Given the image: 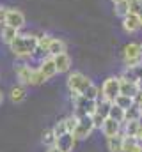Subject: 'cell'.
<instances>
[{"mask_svg": "<svg viewBox=\"0 0 142 152\" xmlns=\"http://www.w3.org/2000/svg\"><path fill=\"white\" fill-rule=\"evenodd\" d=\"M37 48V36L34 34H18V37L9 44V50L18 58H32Z\"/></svg>", "mask_w": 142, "mask_h": 152, "instance_id": "6da1fadb", "label": "cell"}, {"mask_svg": "<svg viewBox=\"0 0 142 152\" xmlns=\"http://www.w3.org/2000/svg\"><path fill=\"white\" fill-rule=\"evenodd\" d=\"M91 85H92V81L84 73H80V71H73L68 76V88H70V92H71V99L82 96Z\"/></svg>", "mask_w": 142, "mask_h": 152, "instance_id": "7a4b0ae2", "label": "cell"}, {"mask_svg": "<svg viewBox=\"0 0 142 152\" xmlns=\"http://www.w3.org/2000/svg\"><path fill=\"white\" fill-rule=\"evenodd\" d=\"M73 115L75 117H85V115H94L96 113V108H98V101L94 99H87L84 96H78L73 99Z\"/></svg>", "mask_w": 142, "mask_h": 152, "instance_id": "3957f363", "label": "cell"}, {"mask_svg": "<svg viewBox=\"0 0 142 152\" xmlns=\"http://www.w3.org/2000/svg\"><path fill=\"white\" fill-rule=\"evenodd\" d=\"M123 62L126 67L142 64V44L141 42H130L123 50Z\"/></svg>", "mask_w": 142, "mask_h": 152, "instance_id": "277c9868", "label": "cell"}, {"mask_svg": "<svg viewBox=\"0 0 142 152\" xmlns=\"http://www.w3.org/2000/svg\"><path fill=\"white\" fill-rule=\"evenodd\" d=\"M119 94H121V78L119 76L106 78L103 81V85H101V99H106V101L114 103Z\"/></svg>", "mask_w": 142, "mask_h": 152, "instance_id": "5b68a950", "label": "cell"}, {"mask_svg": "<svg viewBox=\"0 0 142 152\" xmlns=\"http://www.w3.org/2000/svg\"><path fill=\"white\" fill-rule=\"evenodd\" d=\"M94 120H92V115H85V117H80L78 122H76V127L73 129V134L76 140H85L87 136L92 134L94 131Z\"/></svg>", "mask_w": 142, "mask_h": 152, "instance_id": "8992f818", "label": "cell"}, {"mask_svg": "<svg viewBox=\"0 0 142 152\" xmlns=\"http://www.w3.org/2000/svg\"><path fill=\"white\" fill-rule=\"evenodd\" d=\"M4 25H9V27H13L16 30H21L25 27V14L20 9H9Z\"/></svg>", "mask_w": 142, "mask_h": 152, "instance_id": "52a82bcc", "label": "cell"}, {"mask_svg": "<svg viewBox=\"0 0 142 152\" xmlns=\"http://www.w3.org/2000/svg\"><path fill=\"white\" fill-rule=\"evenodd\" d=\"M142 28V18L135 12H130L123 18V30L126 34H135Z\"/></svg>", "mask_w": 142, "mask_h": 152, "instance_id": "ba28073f", "label": "cell"}, {"mask_svg": "<svg viewBox=\"0 0 142 152\" xmlns=\"http://www.w3.org/2000/svg\"><path fill=\"white\" fill-rule=\"evenodd\" d=\"M101 133L105 134L106 138L123 133V122H119V120H115V118H112V117H106L105 122H103V126H101Z\"/></svg>", "mask_w": 142, "mask_h": 152, "instance_id": "9c48e42d", "label": "cell"}, {"mask_svg": "<svg viewBox=\"0 0 142 152\" xmlns=\"http://www.w3.org/2000/svg\"><path fill=\"white\" fill-rule=\"evenodd\" d=\"M76 138H75V134L68 131V133H64L62 136H59L57 138V142H55V145L61 149L62 152H73L75 151V145H76Z\"/></svg>", "mask_w": 142, "mask_h": 152, "instance_id": "30bf717a", "label": "cell"}, {"mask_svg": "<svg viewBox=\"0 0 142 152\" xmlns=\"http://www.w3.org/2000/svg\"><path fill=\"white\" fill-rule=\"evenodd\" d=\"M39 71L43 73L44 80H52L53 76L57 75L59 71H57V66H55L53 57H46L44 60H41V62H39Z\"/></svg>", "mask_w": 142, "mask_h": 152, "instance_id": "8fae6325", "label": "cell"}, {"mask_svg": "<svg viewBox=\"0 0 142 152\" xmlns=\"http://www.w3.org/2000/svg\"><path fill=\"white\" fill-rule=\"evenodd\" d=\"M34 67L29 66V64H18L16 66V76L20 80V85H30V76H32Z\"/></svg>", "mask_w": 142, "mask_h": 152, "instance_id": "7c38bea8", "label": "cell"}, {"mask_svg": "<svg viewBox=\"0 0 142 152\" xmlns=\"http://www.w3.org/2000/svg\"><path fill=\"white\" fill-rule=\"evenodd\" d=\"M121 78V94H124V96H130V97H135L137 94H139V83L137 81H132V80H126V78H123V76H119Z\"/></svg>", "mask_w": 142, "mask_h": 152, "instance_id": "4fadbf2b", "label": "cell"}, {"mask_svg": "<svg viewBox=\"0 0 142 152\" xmlns=\"http://www.w3.org/2000/svg\"><path fill=\"white\" fill-rule=\"evenodd\" d=\"M53 60H55V66H57V71L59 73H70L71 69V57L64 51V53H59V55H55L53 57Z\"/></svg>", "mask_w": 142, "mask_h": 152, "instance_id": "5bb4252c", "label": "cell"}, {"mask_svg": "<svg viewBox=\"0 0 142 152\" xmlns=\"http://www.w3.org/2000/svg\"><path fill=\"white\" fill-rule=\"evenodd\" d=\"M18 34H20V30L13 28V27H9V25H2V27H0V41H2L4 44H7V46L18 37Z\"/></svg>", "mask_w": 142, "mask_h": 152, "instance_id": "9a60e30c", "label": "cell"}, {"mask_svg": "<svg viewBox=\"0 0 142 152\" xmlns=\"http://www.w3.org/2000/svg\"><path fill=\"white\" fill-rule=\"evenodd\" d=\"M123 145H124V133L106 138V149L110 152H123Z\"/></svg>", "mask_w": 142, "mask_h": 152, "instance_id": "2e32d148", "label": "cell"}, {"mask_svg": "<svg viewBox=\"0 0 142 152\" xmlns=\"http://www.w3.org/2000/svg\"><path fill=\"white\" fill-rule=\"evenodd\" d=\"M123 78H126V80H132V81H137V83H139V80L142 78V64L124 67V71H123Z\"/></svg>", "mask_w": 142, "mask_h": 152, "instance_id": "e0dca14e", "label": "cell"}, {"mask_svg": "<svg viewBox=\"0 0 142 152\" xmlns=\"http://www.w3.org/2000/svg\"><path fill=\"white\" fill-rule=\"evenodd\" d=\"M64 51H66V42H64L62 39H59V37L52 39V42H50V46H48V53H50V57H55V55L64 53Z\"/></svg>", "mask_w": 142, "mask_h": 152, "instance_id": "ac0fdd59", "label": "cell"}, {"mask_svg": "<svg viewBox=\"0 0 142 152\" xmlns=\"http://www.w3.org/2000/svg\"><path fill=\"white\" fill-rule=\"evenodd\" d=\"M141 120H128L123 124V133L124 136H137L139 129H141Z\"/></svg>", "mask_w": 142, "mask_h": 152, "instance_id": "d6986e66", "label": "cell"}, {"mask_svg": "<svg viewBox=\"0 0 142 152\" xmlns=\"http://www.w3.org/2000/svg\"><path fill=\"white\" fill-rule=\"evenodd\" d=\"M128 120H142V108L137 103L124 112V122H128Z\"/></svg>", "mask_w": 142, "mask_h": 152, "instance_id": "ffe728a7", "label": "cell"}, {"mask_svg": "<svg viewBox=\"0 0 142 152\" xmlns=\"http://www.w3.org/2000/svg\"><path fill=\"white\" fill-rule=\"evenodd\" d=\"M27 97V90L23 85H18V87H13L11 88V101L13 103H23Z\"/></svg>", "mask_w": 142, "mask_h": 152, "instance_id": "44dd1931", "label": "cell"}, {"mask_svg": "<svg viewBox=\"0 0 142 152\" xmlns=\"http://www.w3.org/2000/svg\"><path fill=\"white\" fill-rule=\"evenodd\" d=\"M114 12L119 18H124L126 14H130V0H123V2L114 4Z\"/></svg>", "mask_w": 142, "mask_h": 152, "instance_id": "7402d4cb", "label": "cell"}, {"mask_svg": "<svg viewBox=\"0 0 142 152\" xmlns=\"http://www.w3.org/2000/svg\"><path fill=\"white\" fill-rule=\"evenodd\" d=\"M124 108H121L119 104H115V103H112V106H110V113L108 117H112V118H115V120H119V122H123L124 124Z\"/></svg>", "mask_w": 142, "mask_h": 152, "instance_id": "603a6c76", "label": "cell"}, {"mask_svg": "<svg viewBox=\"0 0 142 152\" xmlns=\"http://www.w3.org/2000/svg\"><path fill=\"white\" fill-rule=\"evenodd\" d=\"M115 104H119L121 108H124V110H128L130 106H133L135 104V99L133 97H130V96H124V94H119L117 97H115V101H114Z\"/></svg>", "mask_w": 142, "mask_h": 152, "instance_id": "cb8c5ba5", "label": "cell"}, {"mask_svg": "<svg viewBox=\"0 0 142 152\" xmlns=\"http://www.w3.org/2000/svg\"><path fill=\"white\" fill-rule=\"evenodd\" d=\"M82 96H84V97H87V99L100 101V99H101V88H98V87L92 83V85H91V87H89V88H87L84 94H82Z\"/></svg>", "mask_w": 142, "mask_h": 152, "instance_id": "d4e9b609", "label": "cell"}, {"mask_svg": "<svg viewBox=\"0 0 142 152\" xmlns=\"http://www.w3.org/2000/svg\"><path fill=\"white\" fill-rule=\"evenodd\" d=\"M43 143L46 145V147H52V145H55V142H57V136H55V133H53V129L50 127V129H44L43 131Z\"/></svg>", "mask_w": 142, "mask_h": 152, "instance_id": "484cf974", "label": "cell"}, {"mask_svg": "<svg viewBox=\"0 0 142 152\" xmlns=\"http://www.w3.org/2000/svg\"><path fill=\"white\" fill-rule=\"evenodd\" d=\"M110 106H112V103H110V101H106V99H100V101H98L96 113L106 118V117H108V113H110Z\"/></svg>", "mask_w": 142, "mask_h": 152, "instance_id": "4316f807", "label": "cell"}, {"mask_svg": "<svg viewBox=\"0 0 142 152\" xmlns=\"http://www.w3.org/2000/svg\"><path fill=\"white\" fill-rule=\"evenodd\" d=\"M141 142L137 140V136H124V145H123V152H133V149L139 145Z\"/></svg>", "mask_w": 142, "mask_h": 152, "instance_id": "83f0119b", "label": "cell"}, {"mask_svg": "<svg viewBox=\"0 0 142 152\" xmlns=\"http://www.w3.org/2000/svg\"><path fill=\"white\" fill-rule=\"evenodd\" d=\"M52 129H53V133H55V136H57V138H59V136H62L64 133H68V126H66V118H62V120H59V122H57V124H55V126H53Z\"/></svg>", "mask_w": 142, "mask_h": 152, "instance_id": "f1b7e54d", "label": "cell"}, {"mask_svg": "<svg viewBox=\"0 0 142 152\" xmlns=\"http://www.w3.org/2000/svg\"><path fill=\"white\" fill-rule=\"evenodd\" d=\"M43 81H46V80H44V76H43V73L39 71V67H34L32 76H30V85H41Z\"/></svg>", "mask_w": 142, "mask_h": 152, "instance_id": "f546056e", "label": "cell"}, {"mask_svg": "<svg viewBox=\"0 0 142 152\" xmlns=\"http://www.w3.org/2000/svg\"><path fill=\"white\" fill-rule=\"evenodd\" d=\"M52 39H53V37H52L50 34H41V36H37V46H41V48L48 50V46H50Z\"/></svg>", "mask_w": 142, "mask_h": 152, "instance_id": "4dcf8cb0", "label": "cell"}, {"mask_svg": "<svg viewBox=\"0 0 142 152\" xmlns=\"http://www.w3.org/2000/svg\"><path fill=\"white\" fill-rule=\"evenodd\" d=\"M76 122H78V117H75V115L66 117V126H68V131H71V133H73V129L76 127Z\"/></svg>", "mask_w": 142, "mask_h": 152, "instance_id": "1f68e13d", "label": "cell"}, {"mask_svg": "<svg viewBox=\"0 0 142 152\" xmlns=\"http://www.w3.org/2000/svg\"><path fill=\"white\" fill-rule=\"evenodd\" d=\"M92 120H94V127H96V129H101V126H103V122H105V117L94 113L92 115Z\"/></svg>", "mask_w": 142, "mask_h": 152, "instance_id": "d6a6232c", "label": "cell"}, {"mask_svg": "<svg viewBox=\"0 0 142 152\" xmlns=\"http://www.w3.org/2000/svg\"><path fill=\"white\" fill-rule=\"evenodd\" d=\"M7 11H9V7H5V5H0V21H2V23L5 21V16H7Z\"/></svg>", "mask_w": 142, "mask_h": 152, "instance_id": "836d02e7", "label": "cell"}, {"mask_svg": "<svg viewBox=\"0 0 142 152\" xmlns=\"http://www.w3.org/2000/svg\"><path fill=\"white\" fill-rule=\"evenodd\" d=\"M46 152H62V151H61L57 145H52V147H48V151H46Z\"/></svg>", "mask_w": 142, "mask_h": 152, "instance_id": "e575fe53", "label": "cell"}, {"mask_svg": "<svg viewBox=\"0 0 142 152\" xmlns=\"http://www.w3.org/2000/svg\"><path fill=\"white\" fill-rule=\"evenodd\" d=\"M137 140L142 143V124H141V129H139V133H137Z\"/></svg>", "mask_w": 142, "mask_h": 152, "instance_id": "d590c367", "label": "cell"}, {"mask_svg": "<svg viewBox=\"0 0 142 152\" xmlns=\"http://www.w3.org/2000/svg\"><path fill=\"white\" fill-rule=\"evenodd\" d=\"M2 103H4V94L0 92V104H2Z\"/></svg>", "mask_w": 142, "mask_h": 152, "instance_id": "8d00e7d4", "label": "cell"}, {"mask_svg": "<svg viewBox=\"0 0 142 152\" xmlns=\"http://www.w3.org/2000/svg\"><path fill=\"white\" fill-rule=\"evenodd\" d=\"M117 2H123V0H112V4H117Z\"/></svg>", "mask_w": 142, "mask_h": 152, "instance_id": "74e56055", "label": "cell"}, {"mask_svg": "<svg viewBox=\"0 0 142 152\" xmlns=\"http://www.w3.org/2000/svg\"><path fill=\"white\" fill-rule=\"evenodd\" d=\"M0 25H4V23H2V21H0Z\"/></svg>", "mask_w": 142, "mask_h": 152, "instance_id": "f35d334b", "label": "cell"}, {"mask_svg": "<svg viewBox=\"0 0 142 152\" xmlns=\"http://www.w3.org/2000/svg\"><path fill=\"white\" fill-rule=\"evenodd\" d=\"M141 18H142V16H141Z\"/></svg>", "mask_w": 142, "mask_h": 152, "instance_id": "ab89813d", "label": "cell"}]
</instances>
